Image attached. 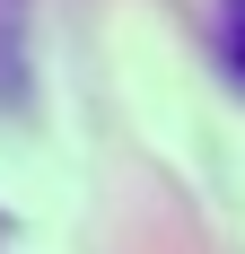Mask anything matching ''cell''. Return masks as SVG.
<instances>
[{"instance_id": "obj_1", "label": "cell", "mask_w": 245, "mask_h": 254, "mask_svg": "<svg viewBox=\"0 0 245 254\" xmlns=\"http://www.w3.org/2000/svg\"><path fill=\"white\" fill-rule=\"evenodd\" d=\"M228 44H237V62H245V0H228Z\"/></svg>"}]
</instances>
